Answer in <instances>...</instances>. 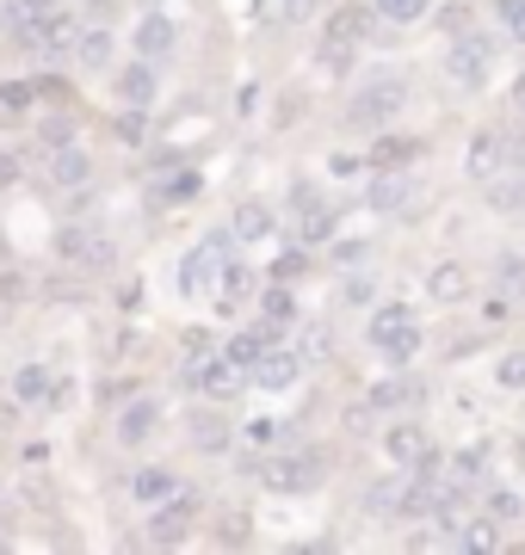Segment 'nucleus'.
Wrapping results in <instances>:
<instances>
[{
  "mask_svg": "<svg viewBox=\"0 0 525 555\" xmlns=\"http://www.w3.org/2000/svg\"><path fill=\"white\" fill-rule=\"evenodd\" d=\"M242 438H247V444H272V438H284V420H272V414L247 420V426H242Z\"/></svg>",
  "mask_w": 525,
  "mask_h": 555,
  "instance_id": "obj_41",
  "label": "nucleus"
},
{
  "mask_svg": "<svg viewBox=\"0 0 525 555\" xmlns=\"http://www.w3.org/2000/svg\"><path fill=\"white\" fill-rule=\"evenodd\" d=\"M445 75L458 80L464 93H483L488 80H495V38H483V31H458L451 50H445Z\"/></svg>",
  "mask_w": 525,
  "mask_h": 555,
  "instance_id": "obj_4",
  "label": "nucleus"
},
{
  "mask_svg": "<svg viewBox=\"0 0 525 555\" xmlns=\"http://www.w3.org/2000/svg\"><path fill=\"white\" fill-rule=\"evenodd\" d=\"M414 401H421V383L414 377H402V371H396V377H384V383H371V389H364V414H402V408H414Z\"/></svg>",
  "mask_w": 525,
  "mask_h": 555,
  "instance_id": "obj_11",
  "label": "nucleus"
},
{
  "mask_svg": "<svg viewBox=\"0 0 525 555\" xmlns=\"http://www.w3.org/2000/svg\"><path fill=\"white\" fill-rule=\"evenodd\" d=\"M247 291H254V266H242V259H222V272H217V309H222V315H229Z\"/></svg>",
  "mask_w": 525,
  "mask_h": 555,
  "instance_id": "obj_21",
  "label": "nucleus"
},
{
  "mask_svg": "<svg viewBox=\"0 0 525 555\" xmlns=\"http://www.w3.org/2000/svg\"><path fill=\"white\" fill-rule=\"evenodd\" d=\"M334 229H341V217H334L328 204H309V210H297V241H304V247H316V241H334Z\"/></svg>",
  "mask_w": 525,
  "mask_h": 555,
  "instance_id": "obj_27",
  "label": "nucleus"
},
{
  "mask_svg": "<svg viewBox=\"0 0 525 555\" xmlns=\"http://www.w3.org/2000/svg\"><path fill=\"white\" fill-rule=\"evenodd\" d=\"M495 284H501L507 297H525V254H495Z\"/></svg>",
  "mask_w": 525,
  "mask_h": 555,
  "instance_id": "obj_31",
  "label": "nucleus"
},
{
  "mask_svg": "<svg viewBox=\"0 0 525 555\" xmlns=\"http://www.w3.org/2000/svg\"><path fill=\"white\" fill-rule=\"evenodd\" d=\"M384 456L396 463V469H426V463H439L433 433H426L421 420H396V426L384 433Z\"/></svg>",
  "mask_w": 525,
  "mask_h": 555,
  "instance_id": "obj_7",
  "label": "nucleus"
},
{
  "mask_svg": "<svg viewBox=\"0 0 525 555\" xmlns=\"http://www.w3.org/2000/svg\"><path fill=\"white\" fill-rule=\"evenodd\" d=\"M371 210H402L408 198H414V179L402 173V167H377V179H371Z\"/></svg>",
  "mask_w": 525,
  "mask_h": 555,
  "instance_id": "obj_17",
  "label": "nucleus"
},
{
  "mask_svg": "<svg viewBox=\"0 0 525 555\" xmlns=\"http://www.w3.org/2000/svg\"><path fill=\"white\" fill-rule=\"evenodd\" d=\"M364 339H371L389 364H408V358L421 352L426 327H421V315H414L408 302H377V309H371V321H364Z\"/></svg>",
  "mask_w": 525,
  "mask_h": 555,
  "instance_id": "obj_2",
  "label": "nucleus"
},
{
  "mask_svg": "<svg viewBox=\"0 0 525 555\" xmlns=\"http://www.w3.org/2000/svg\"><path fill=\"white\" fill-rule=\"evenodd\" d=\"M25 13H56V7H68V0H20Z\"/></svg>",
  "mask_w": 525,
  "mask_h": 555,
  "instance_id": "obj_50",
  "label": "nucleus"
},
{
  "mask_svg": "<svg viewBox=\"0 0 525 555\" xmlns=\"http://www.w3.org/2000/svg\"><path fill=\"white\" fill-rule=\"evenodd\" d=\"M309 352H316V358L334 352V334H328V327H316V334H309Z\"/></svg>",
  "mask_w": 525,
  "mask_h": 555,
  "instance_id": "obj_48",
  "label": "nucleus"
},
{
  "mask_svg": "<svg viewBox=\"0 0 525 555\" xmlns=\"http://www.w3.org/2000/svg\"><path fill=\"white\" fill-rule=\"evenodd\" d=\"M43 87H50V80H7V87H0V105H7V112H31V100H38Z\"/></svg>",
  "mask_w": 525,
  "mask_h": 555,
  "instance_id": "obj_36",
  "label": "nucleus"
},
{
  "mask_svg": "<svg viewBox=\"0 0 525 555\" xmlns=\"http://www.w3.org/2000/svg\"><path fill=\"white\" fill-rule=\"evenodd\" d=\"M346 302H371V278H346Z\"/></svg>",
  "mask_w": 525,
  "mask_h": 555,
  "instance_id": "obj_47",
  "label": "nucleus"
},
{
  "mask_svg": "<svg viewBox=\"0 0 525 555\" xmlns=\"http://www.w3.org/2000/svg\"><path fill=\"white\" fill-rule=\"evenodd\" d=\"M56 247H62V259H68V266H81V272H112V259H118L112 235H100L93 222H81V229H62Z\"/></svg>",
  "mask_w": 525,
  "mask_h": 555,
  "instance_id": "obj_6",
  "label": "nucleus"
},
{
  "mask_svg": "<svg viewBox=\"0 0 525 555\" xmlns=\"http://www.w3.org/2000/svg\"><path fill=\"white\" fill-rule=\"evenodd\" d=\"M507 543V525L495 513H464V525H458V550L470 555H495Z\"/></svg>",
  "mask_w": 525,
  "mask_h": 555,
  "instance_id": "obj_14",
  "label": "nucleus"
},
{
  "mask_svg": "<svg viewBox=\"0 0 525 555\" xmlns=\"http://www.w3.org/2000/svg\"><path fill=\"white\" fill-rule=\"evenodd\" d=\"M364 31H371V13H364V7H334L328 25H322V43L328 50H359Z\"/></svg>",
  "mask_w": 525,
  "mask_h": 555,
  "instance_id": "obj_13",
  "label": "nucleus"
},
{
  "mask_svg": "<svg viewBox=\"0 0 525 555\" xmlns=\"http://www.w3.org/2000/svg\"><path fill=\"white\" fill-rule=\"evenodd\" d=\"M38 137L50 142V149H68V142H75V130H68V118H43Z\"/></svg>",
  "mask_w": 525,
  "mask_h": 555,
  "instance_id": "obj_43",
  "label": "nucleus"
},
{
  "mask_svg": "<svg viewBox=\"0 0 525 555\" xmlns=\"http://www.w3.org/2000/svg\"><path fill=\"white\" fill-rule=\"evenodd\" d=\"M167 50H180V25L167 20V13H149V20L137 25V56H167Z\"/></svg>",
  "mask_w": 525,
  "mask_h": 555,
  "instance_id": "obj_19",
  "label": "nucleus"
},
{
  "mask_svg": "<svg viewBox=\"0 0 525 555\" xmlns=\"http://www.w3.org/2000/svg\"><path fill=\"white\" fill-rule=\"evenodd\" d=\"M130 494L149 500V506H162L167 494H180V476H174V469H162V463H149V469H137V476H130Z\"/></svg>",
  "mask_w": 525,
  "mask_h": 555,
  "instance_id": "obj_22",
  "label": "nucleus"
},
{
  "mask_svg": "<svg viewBox=\"0 0 525 555\" xmlns=\"http://www.w3.org/2000/svg\"><path fill=\"white\" fill-rule=\"evenodd\" d=\"M297 377H304V352H291V346H279V339H272V346L260 352V364H254V383L279 396V389H291Z\"/></svg>",
  "mask_w": 525,
  "mask_h": 555,
  "instance_id": "obj_10",
  "label": "nucleus"
},
{
  "mask_svg": "<svg viewBox=\"0 0 525 555\" xmlns=\"http://www.w3.org/2000/svg\"><path fill=\"white\" fill-rule=\"evenodd\" d=\"M426 297L445 302V309H451V302H464L470 297V272L458 266V259H439V266L426 272Z\"/></svg>",
  "mask_w": 525,
  "mask_h": 555,
  "instance_id": "obj_18",
  "label": "nucleus"
},
{
  "mask_svg": "<svg viewBox=\"0 0 525 555\" xmlns=\"http://www.w3.org/2000/svg\"><path fill=\"white\" fill-rule=\"evenodd\" d=\"M291 321H297V297H291V284H279V278H272V284L260 291V327L272 339H284V327H291Z\"/></svg>",
  "mask_w": 525,
  "mask_h": 555,
  "instance_id": "obj_15",
  "label": "nucleus"
},
{
  "mask_svg": "<svg viewBox=\"0 0 525 555\" xmlns=\"http://www.w3.org/2000/svg\"><path fill=\"white\" fill-rule=\"evenodd\" d=\"M513 160H520V155H513V137H507V130H476L470 149H464V173L476 179V185H488V179L507 173Z\"/></svg>",
  "mask_w": 525,
  "mask_h": 555,
  "instance_id": "obj_5",
  "label": "nucleus"
},
{
  "mask_svg": "<svg viewBox=\"0 0 525 555\" xmlns=\"http://www.w3.org/2000/svg\"><path fill=\"white\" fill-rule=\"evenodd\" d=\"M247 537H254L247 513H222V518H217V543H222V550H242Z\"/></svg>",
  "mask_w": 525,
  "mask_h": 555,
  "instance_id": "obj_37",
  "label": "nucleus"
},
{
  "mask_svg": "<svg viewBox=\"0 0 525 555\" xmlns=\"http://www.w3.org/2000/svg\"><path fill=\"white\" fill-rule=\"evenodd\" d=\"M495 20L513 43H525V0H495Z\"/></svg>",
  "mask_w": 525,
  "mask_h": 555,
  "instance_id": "obj_38",
  "label": "nucleus"
},
{
  "mask_svg": "<svg viewBox=\"0 0 525 555\" xmlns=\"http://www.w3.org/2000/svg\"><path fill=\"white\" fill-rule=\"evenodd\" d=\"M13 179H20V155H7V149H0V192H7Z\"/></svg>",
  "mask_w": 525,
  "mask_h": 555,
  "instance_id": "obj_46",
  "label": "nucleus"
},
{
  "mask_svg": "<svg viewBox=\"0 0 525 555\" xmlns=\"http://www.w3.org/2000/svg\"><path fill=\"white\" fill-rule=\"evenodd\" d=\"M192 518H199V500H192V494H167L162 506L149 513V543H155V550L185 543V537H192Z\"/></svg>",
  "mask_w": 525,
  "mask_h": 555,
  "instance_id": "obj_8",
  "label": "nucleus"
},
{
  "mask_svg": "<svg viewBox=\"0 0 525 555\" xmlns=\"http://www.w3.org/2000/svg\"><path fill=\"white\" fill-rule=\"evenodd\" d=\"M192 444L222 451V444H229V420H222V414H199V420H192Z\"/></svg>",
  "mask_w": 525,
  "mask_h": 555,
  "instance_id": "obj_34",
  "label": "nucleus"
},
{
  "mask_svg": "<svg viewBox=\"0 0 525 555\" xmlns=\"http://www.w3.org/2000/svg\"><path fill=\"white\" fill-rule=\"evenodd\" d=\"M0 550H7V531H0Z\"/></svg>",
  "mask_w": 525,
  "mask_h": 555,
  "instance_id": "obj_51",
  "label": "nucleus"
},
{
  "mask_svg": "<svg viewBox=\"0 0 525 555\" xmlns=\"http://www.w3.org/2000/svg\"><path fill=\"white\" fill-rule=\"evenodd\" d=\"M421 155V142H402V137H384L371 149V167H408V160Z\"/></svg>",
  "mask_w": 525,
  "mask_h": 555,
  "instance_id": "obj_33",
  "label": "nucleus"
},
{
  "mask_svg": "<svg viewBox=\"0 0 525 555\" xmlns=\"http://www.w3.org/2000/svg\"><path fill=\"white\" fill-rule=\"evenodd\" d=\"M222 259H229V235H217V241H204V247H192V254H185V266H180V291H217Z\"/></svg>",
  "mask_w": 525,
  "mask_h": 555,
  "instance_id": "obj_9",
  "label": "nucleus"
},
{
  "mask_svg": "<svg viewBox=\"0 0 525 555\" xmlns=\"http://www.w3.org/2000/svg\"><path fill=\"white\" fill-rule=\"evenodd\" d=\"M322 469H328L322 451H279L247 463V476H260L272 494H309V488H322Z\"/></svg>",
  "mask_w": 525,
  "mask_h": 555,
  "instance_id": "obj_3",
  "label": "nucleus"
},
{
  "mask_svg": "<svg viewBox=\"0 0 525 555\" xmlns=\"http://www.w3.org/2000/svg\"><path fill=\"white\" fill-rule=\"evenodd\" d=\"M112 137L130 142V149H137V142H149V112H142V105H124L118 118H112Z\"/></svg>",
  "mask_w": 525,
  "mask_h": 555,
  "instance_id": "obj_32",
  "label": "nucleus"
},
{
  "mask_svg": "<svg viewBox=\"0 0 525 555\" xmlns=\"http://www.w3.org/2000/svg\"><path fill=\"white\" fill-rule=\"evenodd\" d=\"M507 315H513V297H507V291H501V297H488V302H483V321H488V327H501Z\"/></svg>",
  "mask_w": 525,
  "mask_h": 555,
  "instance_id": "obj_44",
  "label": "nucleus"
},
{
  "mask_svg": "<svg viewBox=\"0 0 525 555\" xmlns=\"http://www.w3.org/2000/svg\"><path fill=\"white\" fill-rule=\"evenodd\" d=\"M364 167H371V160H359V155H334V160H328V173H341V179L364 173Z\"/></svg>",
  "mask_w": 525,
  "mask_h": 555,
  "instance_id": "obj_45",
  "label": "nucleus"
},
{
  "mask_svg": "<svg viewBox=\"0 0 525 555\" xmlns=\"http://www.w3.org/2000/svg\"><path fill=\"white\" fill-rule=\"evenodd\" d=\"M272 229H279V217H272V210H266L260 198L235 204V217H229V235L247 241V247H254V241H272Z\"/></svg>",
  "mask_w": 525,
  "mask_h": 555,
  "instance_id": "obj_16",
  "label": "nucleus"
},
{
  "mask_svg": "<svg viewBox=\"0 0 525 555\" xmlns=\"http://www.w3.org/2000/svg\"><path fill=\"white\" fill-rule=\"evenodd\" d=\"M13 396H20L25 408H43V401L56 396V383H50V364H25V371H13Z\"/></svg>",
  "mask_w": 525,
  "mask_h": 555,
  "instance_id": "obj_25",
  "label": "nucleus"
},
{
  "mask_svg": "<svg viewBox=\"0 0 525 555\" xmlns=\"http://www.w3.org/2000/svg\"><path fill=\"white\" fill-rule=\"evenodd\" d=\"M488 513L501 518V525H513V518L525 513V500L513 494V488H488Z\"/></svg>",
  "mask_w": 525,
  "mask_h": 555,
  "instance_id": "obj_39",
  "label": "nucleus"
},
{
  "mask_svg": "<svg viewBox=\"0 0 525 555\" xmlns=\"http://www.w3.org/2000/svg\"><path fill=\"white\" fill-rule=\"evenodd\" d=\"M112 87H118V100H124V105H149V100H155V68H149V56L130 62V68H124Z\"/></svg>",
  "mask_w": 525,
  "mask_h": 555,
  "instance_id": "obj_24",
  "label": "nucleus"
},
{
  "mask_svg": "<svg viewBox=\"0 0 525 555\" xmlns=\"http://www.w3.org/2000/svg\"><path fill=\"white\" fill-rule=\"evenodd\" d=\"M507 100H513V112H520V118H525V68H520V75H513V93H507Z\"/></svg>",
  "mask_w": 525,
  "mask_h": 555,
  "instance_id": "obj_49",
  "label": "nucleus"
},
{
  "mask_svg": "<svg viewBox=\"0 0 525 555\" xmlns=\"http://www.w3.org/2000/svg\"><path fill=\"white\" fill-rule=\"evenodd\" d=\"M112 56H118V43H112V31H105V25H81L75 62H81V68H112Z\"/></svg>",
  "mask_w": 525,
  "mask_h": 555,
  "instance_id": "obj_23",
  "label": "nucleus"
},
{
  "mask_svg": "<svg viewBox=\"0 0 525 555\" xmlns=\"http://www.w3.org/2000/svg\"><path fill=\"white\" fill-rule=\"evenodd\" d=\"M488 444H464V451L451 456V481H458V488H483V476H488Z\"/></svg>",
  "mask_w": 525,
  "mask_h": 555,
  "instance_id": "obj_26",
  "label": "nucleus"
},
{
  "mask_svg": "<svg viewBox=\"0 0 525 555\" xmlns=\"http://www.w3.org/2000/svg\"><path fill=\"white\" fill-rule=\"evenodd\" d=\"M488 377H495V389H507V396H525V352H520V346H513V352H501Z\"/></svg>",
  "mask_w": 525,
  "mask_h": 555,
  "instance_id": "obj_29",
  "label": "nucleus"
},
{
  "mask_svg": "<svg viewBox=\"0 0 525 555\" xmlns=\"http://www.w3.org/2000/svg\"><path fill=\"white\" fill-rule=\"evenodd\" d=\"M266 346H272V334H266V327H247V334H235L229 339V346H222V352L235 358V364H247V371H254V364H260V352Z\"/></svg>",
  "mask_w": 525,
  "mask_h": 555,
  "instance_id": "obj_30",
  "label": "nucleus"
},
{
  "mask_svg": "<svg viewBox=\"0 0 525 555\" xmlns=\"http://www.w3.org/2000/svg\"><path fill=\"white\" fill-rule=\"evenodd\" d=\"M155 426H162V401H155V396H137V401L118 414V438H124V444H142Z\"/></svg>",
  "mask_w": 525,
  "mask_h": 555,
  "instance_id": "obj_20",
  "label": "nucleus"
},
{
  "mask_svg": "<svg viewBox=\"0 0 525 555\" xmlns=\"http://www.w3.org/2000/svg\"><path fill=\"white\" fill-rule=\"evenodd\" d=\"M426 7H433V0H377V20L384 25H414V20H426Z\"/></svg>",
  "mask_w": 525,
  "mask_h": 555,
  "instance_id": "obj_35",
  "label": "nucleus"
},
{
  "mask_svg": "<svg viewBox=\"0 0 525 555\" xmlns=\"http://www.w3.org/2000/svg\"><path fill=\"white\" fill-rule=\"evenodd\" d=\"M304 272H309V254H304V247H291V254L272 259V278H279V284H297Z\"/></svg>",
  "mask_w": 525,
  "mask_h": 555,
  "instance_id": "obj_40",
  "label": "nucleus"
},
{
  "mask_svg": "<svg viewBox=\"0 0 525 555\" xmlns=\"http://www.w3.org/2000/svg\"><path fill=\"white\" fill-rule=\"evenodd\" d=\"M439 31H445V38L470 31V7H464V0H458V7H439Z\"/></svg>",
  "mask_w": 525,
  "mask_h": 555,
  "instance_id": "obj_42",
  "label": "nucleus"
},
{
  "mask_svg": "<svg viewBox=\"0 0 525 555\" xmlns=\"http://www.w3.org/2000/svg\"><path fill=\"white\" fill-rule=\"evenodd\" d=\"M199 192V173L192 167H162V179H155V204H185Z\"/></svg>",
  "mask_w": 525,
  "mask_h": 555,
  "instance_id": "obj_28",
  "label": "nucleus"
},
{
  "mask_svg": "<svg viewBox=\"0 0 525 555\" xmlns=\"http://www.w3.org/2000/svg\"><path fill=\"white\" fill-rule=\"evenodd\" d=\"M50 185H56V192H87V185H93V155H87L81 142H68V149L50 155Z\"/></svg>",
  "mask_w": 525,
  "mask_h": 555,
  "instance_id": "obj_12",
  "label": "nucleus"
},
{
  "mask_svg": "<svg viewBox=\"0 0 525 555\" xmlns=\"http://www.w3.org/2000/svg\"><path fill=\"white\" fill-rule=\"evenodd\" d=\"M402 105H408V75H396V68H377V75H371L359 93H353V105H346V124H359V130H389V124L402 118Z\"/></svg>",
  "mask_w": 525,
  "mask_h": 555,
  "instance_id": "obj_1",
  "label": "nucleus"
}]
</instances>
